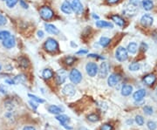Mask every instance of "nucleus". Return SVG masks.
<instances>
[{"mask_svg":"<svg viewBox=\"0 0 157 130\" xmlns=\"http://www.w3.org/2000/svg\"><path fill=\"white\" fill-rule=\"evenodd\" d=\"M44 48L47 52H55L59 50V44L54 39L49 38V39H46V41L44 44Z\"/></svg>","mask_w":157,"mask_h":130,"instance_id":"1","label":"nucleus"},{"mask_svg":"<svg viewBox=\"0 0 157 130\" xmlns=\"http://www.w3.org/2000/svg\"><path fill=\"white\" fill-rule=\"evenodd\" d=\"M115 58L120 62H124L127 60L128 58V52L127 51V49L122 46L118 47L115 52Z\"/></svg>","mask_w":157,"mask_h":130,"instance_id":"2","label":"nucleus"},{"mask_svg":"<svg viewBox=\"0 0 157 130\" xmlns=\"http://www.w3.org/2000/svg\"><path fill=\"white\" fill-rule=\"evenodd\" d=\"M39 15L45 20H50L51 18H52L54 13H53V11L50 7L43 6L39 10Z\"/></svg>","mask_w":157,"mask_h":130,"instance_id":"3","label":"nucleus"},{"mask_svg":"<svg viewBox=\"0 0 157 130\" xmlns=\"http://www.w3.org/2000/svg\"><path fill=\"white\" fill-rule=\"evenodd\" d=\"M69 79L73 84H79L82 80V74L78 69H72L70 73Z\"/></svg>","mask_w":157,"mask_h":130,"instance_id":"4","label":"nucleus"},{"mask_svg":"<svg viewBox=\"0 0 157 130\" xmlns=\"http://www.w3.org/2000/svg\"><path fill=\"white\" fill-rule=\"evenodd\" d=\"M86 71H87V73L90 77H94V76H96V74L98 73V71H99L98 65L94 62H89L86 66Z\"/></svg>","mask_w":157,"mask_h":130,"instance_id":"5","label":"nucleus"},{"mask_svg":"<svg viewBox=\"0 0 157 130\" xmlns=\"http://www.w3.org/2000/svg\"><path fill=\"white\" fill-rule=\"evenodd\" d=\"M66 78H67V73L66 70L60 69L57 71L55 79H56V82L58 85H61V84L65 83V81L66 80Z\"/></svg>","mask_w":157,"mask_h":130,"instance_id":"6","label":"nucleus"},{"mask_svg":"<svg viewBox=\"0 0 157 130\" xmlns=\"http://www.w3.org/2000/svg\"><path fill=\"white\" fill-rule=\"evenodd\" d=\"M71 5H72V11H74L77 15L82 14L84 8H83V5L80 0H72Z\"/></svg>","mask_w":157,"mask_h":130,"instance_id":"7","label":"nucleus"},{"mask_svg":"<svg viewBox=\"0 0 157 130\" xmlns=\"http://www.w3.org/2000/svg\"><path fill=\"white\" fill-rule=\"evenodd\" d=\"M121 79H122V77H121L120 74H117V73H113V74H111V75L108 77V79H107L108 86L111 87L117 86V84L120 83Z\"/></svg>","mask_w":157,"mask_h":130,"instance_id":"8","label":"nucleus"},{"mask_svg":"<svg viewBox=\"0 0 157 130\" xmlns=\"http://www.w3.org/2000/svg\"><path fill=\"white\" fill-rule=\"evenodd\" d=\"M109 68H110V67H109L108 63H106V62L101 63V65H100V69L98 71L99 76L102 79L106 78V77L107 76L108 73H109Z\"/></svg>","mask_w":157,"mask_h":130,"instance_id":"9","label":"nucleus"},{"mask_svg":"<svg viewBox=\"0 0 157 130\" xmlns=\"http://www.w3.org/2000/svg\"><path fill=\"white\" fill-rule=\"evenodd\" d=\"M56 119L59 121V122H60L61 125L65 128H66V129H69V130H72V127H69V126H67V123L70 122V118L68 116H66V115H64V114H62V115H58V116H56Z\"/></svg>","mask_w":157,"mask_h":130,"instance_id":"10","label":"nucleus"},{"mask_svg":"<svg viewBox=\"0 0 157 130\" xmlns=\"http://www.w3.org/2000/svg\"><path fill=\"white\" fill-rule=\"evenodd\" d=\"M153 22H154V18L151 15L149 14H145L143 15L141 18H140V23L143 26H146V27H149L153 25Z\"/></svg>","mask_w":157,"mask_h":130,"instance_id":"11","label":"nucleus"},{"mask_svg":"<svg viewBox=\"0 0 157 130\" xmlns=\"http://www.w3.org/2000/svg\"><path fill=\"white\" fill-rule=\"evenodd\" d=\"M16 45V39H15V37L11 35L8 39L3 40V45L6 48V49H11L12 47H14Z\"/></svg>","mask_w":157,"mask_h":130,"instance_id":"12","label":"nucleus"},{"mask_svg":"<svg viewBox=\"0 0 157 130\" xmlns=\"http://www.w3.org/2000/svg\"><path fill=\"white\" fill-rule=\"evenodd\" d=\"M62 92H63V94L65 95L73 96L75 94V93H76V90H75V88H74V87L72 85L68 84V85H66V86H65V87H63Z\"/></svg>","mask_w":157,"mask_h":130,"instance_id":"13","label":"nucleus"},{"mask_svg":"<svg viewBox=\"0 0 157 130\" xmlns=\"http://www.w3.org/2000/svg\"><path fill=\"white\" fill-rule=\"evenodd\" d=\"M155 81H156V77H155V75L153 74V73H149V74L146 75V76L143 78V82H144L146 85H148V86H152V85H154V84L155 83Z\"/></svg>","mask_w":157,"mask_h":130,"instance_id":"14","label":"nucleus"},{"mask_svg":"<svg viewBox=\"0 0 157 130\" xmlns=\"http://www.w3.org/2000/svg\"><path fill=\"white\" fill-rule=\"evenodd\" d=\"M61 11L65 14H71L72 12V5L68 1H65L64 3H62L60 6Z\"/></svg>","mask_w":157,"mask_h":130,"instance_id":"15","label":"nucleus"},{"mask_svg":"<svg viewBox=\"0 0 157 130\" xmlns=\"http://www.w3.org/2000/svg\"><path fill=\"white\" fill-rule=\"evenodd\" d=\"M95 25L98 28H108V29L113 28V25L111 22L105 21V20H97Z\"/></svg>","mask_w":157,"mask_h":130,"instance_id":"16","label":"nucleus"},{"mask_svg":"<svg viewBox=\"0 0 157 130\" xmlns=\"http://www.w3.org/2000/svg\"><path fill=\"white\" fill-rule=\"evenodd\" d=\"M45 30L48 33L52 35H59L60 33V30L54 26V25H52V24H45Z\"/></svg>","mask_w":157,"mask_h":130,"instance_id":"17","label":"nucleus"},{"mask_svg":"<svg viewBox=\"0 0 157 130\" xmlns=\"http://www.w3.org/2000/svg\"><path fill=\"white\" fill-rule=\"evenodd\" d=\"M145 96H146V90L145 89H140L134 94V99L135 101H142Z\"/></svg>","mask_w":157,"mask_h":130,"instance_id":"18","label":"nucleus"},{"mask_svg":"<svg viewBox=\"0 0 157 130\" xmlns=\"http://www.w3.org/2000/svg\"><path fill=\"white\" fill-rule=\"evenodd\" d=\"M111 19L113 20L117 26H120V27H123V26H125V20L121 16H119V15H113L111 17Z\"/></svg>","mask_w":157,"mask_h":130,"instance_id":"19","label":"nucleus"},{"mask_svg":"<svg viewBox=\"0 0 157 130\" xmlns=\"http://www.w3.org/2000/svg\"><path fill=\"white\" fill-rule=\"evenodd\" d=\"M133 93V87L130 85H124L122 88V94L123 96H129Z\"/></svg>","mask_w":157,"mask_h":130,"instance_id":"20","label":"nucleus"},{"mask_svg":"<svg viewBox=\"0 0 157 130\" xmlns=\"http://www.w3.org/2000/svg\"><path fill=\"white\" fill-rule=\"evenodd\" d=\"M48 111L51 113L53 114H60L63 112V109L60 108V107L56 106V105H51L48 107Z\"/></svg>","mask_w":157,"mask_h":130,"instance_id":"21","label":"nucleus"},{"mask_svg":"<svg viewBox=\"0 0 157 130\" xmlns=\"http://www.w3.org/2000/svg\"><path fill=\"white\" fill-rule=\"evenodd\" d=\"M138 50V45L135 42H131L130 44H128V48H127V51L128 53L130 54H135L137 52Z\"/></svg>","mask_w":157,"mask_h":130,"instance_id":"22","label":"nucleus"},{"mask_svg":"<svg viewBox=\"0 0 157 130\" xmlns=\"http://www.w3.org/2000/svg\"><path fill=\"white\" fill-rule=\"evenodd\" d=\"M141 5H142L143 9L146 10V11H150V10H152L153 6H154V3H153L152 0H142Z\"/></svg>","mask_w":157,"mask_h":130,"instance_id":"23","label":"nucleus"},{"mask_svg":"<svg viewBox=\"0 0 157 130\" xmlns=\"http://www.w3.org/2000/svg\"><path fill=\"white\" fill-rule=\"evenodd\" d=\"M135 7L136 6H134V5H131V6H128L127 9L124 11V13H126L128 16H134L136 13V8Z\"/></svg>","mask_w":157,"mask_h":130,"instance_id":"24","label":"nucleus"},{"mask_svg":"<svg viewBox=\"0 0 157 130\" xmlns=\"http://www.w3.org/2000/svg\"><path fill=\"white\" fill-rule=\"evenodd\" d=\"M42 76L45 79H50L53 76V72L51 69H49V68H45V69L43 70Z\"/></svg>","mask_w":157,"mask_h":130,"instance_id":"25","label":"nucleus"},{"mask_svg":"<svg viewBox=\"0 0 157 130\" xmlns=\"http://www.w3.org/2000/svg\"><path fill=\"white\" fill-rule=\"evenodd\" d=\"M111 42V39L107 37H101L100 39V45L102 46V47H106L108 46V45Z\"/></svg>","mask_w":157,"mask_h":130,"instance_id":"26","label":"nucleus"},{"mask_svg":"<svg viewBox=\"0 0 157 130\" xmlns=\"http://www.w3.org/2000/svg\"><path fill=\"white\" fill-rule=\"evenodd\" d=\"M128 68H129L130 71L135 72V71L140 70V63H138V62H133V63H131L130 65H129Z\"/></svg>","mask_w":157,"mask_h":130,"instance_id":"27","label":"nucleus"},{"mask_svg":"<svg viewBox=\"0 0 157 130\" xmlns=\"http://www.w3.org/2000/svg\"><path fill=\"white\" fill-rule=\"evenodd\" d=\"M87 120L92 122H96L100 120V117H99V115L96 114V113H91V114H89V115L87 116Z\"/></svg>","mask_w":157,"mask_h":130,"instance_id":"28","label":"nucleus"},{"mask_svg":"<svg viewBox=\"0 0 157 130\" xmlns=\"http://www.w3.org/2000/svg\"><path fill=\"white\" fill-rule=\"evenodd\" d=\"M18 62H19V66H20L22 68H26V67H28V66H29L28 60H26V58H20Z\"/></svg>","mask_w":157,"mask_h":130,"instance_id":"29","label":"nucleus"},{"mask_svg":"<svg viewBox=\"0 0 157 130\" xmlns=\"http://www.w3.org/2000/svg\"><path fill=\"white\" fill-rule=\"evenodd\" d=\"M13 80H14V83H15V84L23 83V82H25V80H26V77H25L23 74H21V75H17V76H16L15 78L13 79Z\"/></svg>","mask_w":157,"mask_h":130,"instance_id":"30","label":"nucleus"},{"mask_svg":"<svg viewBox=\"0 0 157 130\" xmlns=\"http://www.w3.org/2000/svg\"><path fill=\"white\" fill-rule=\"evenodd\" d=\"M11 36V33L8 31H1L0 32V40H5L6 39H8Z\"/></svg>","mask_w":157,"mask_h":130,"instance_id":"31","label":"nucleus"},{"mask_svg":"<svg viewBox=\"0 0 157 130\" xmlns=\"http://www.w3.org/2000/svg\"><path fill=\"white\" fill-rule=\"evenodd\" d=\"M28 96L33 101L35 102H37V103H44L45 102V101H44L43 99H41V98H38V97H37L36 95H33V94H29Z\"/></svg>","mask_w":157,"mask_h":130,"instance_id":"32","label":"nucleus"},{"mask_svg":"<svg viewBox=\"0 0 157 130\" xmlns=\"http://www.w3.org/2000/svg\"><path fill=\"white\" fill-rule=\"evenodd\" d=\"M74 61H75V58L72 57V56H68V57H66V58L65 59V63H66L67 66L72 65V64L74 63Z\"/></svg>","mask_w":157,"mask_h":130,"instance_id":"33","label":"nucleus"},{"mask_svg":"<svg viewBox=\"0 0 157 130\" xmlns=\"http://www.w3.org/2000/svg\"><path fill=\"white\" fill-rule=\"evenodd\" d=\"M18 2V0H5V3H6V5L8 6L9 8H12L14 7L17 3Z\"/></svg>","mask_w":157,"mask_h":130,"instance_id":"34","label":"nucleus"},{"mask_svg":"<svg viewBox=\"0 0 157 130\" xmlns=\"http://www.w3.org/2000/svg\"><path fill=\"white\" fill-rule=\"evenodd\" d=\"M100 130H113V126L109 123H105L102 126H100Z\"/></svg>","mask_w":157,"mask_h":130,"instance_id":"35","label":"nucleus"},{"mask_svg":"<svg viewBox=\"0 0 157 130\" xmlns=\"http://www.w3.org/2000/svg\"><path fill=\"white\" fill-rule=\"evenodd\" d=\"M143 111H144V113H146V114H148V115H151L152 113H153V107H150V106H146V107H144V108H143Z\"/></svg>","mask_w":157,"mask_h":130,"instance_id":"36","label":"nucleus"},{"mask_svg":"<svg viewBox=\"0 0 157 130\" xmlns=\"http://www.w3.org/2000/svg\"><path fill=\"white\" fill-rule=\"evenodd\" d=\"M135 122H136V123H137L139 126H142V125L144 124V119H143L142 116L137 115V116L135 117Z\"/></svg>","mask_w":157,"mask_h":130,"instance_id":"37","label":"nucleus"},{"mask_svg":"<svg viewBox=\"0 0 157 130\" xmlns=\"http://www.w3.org/2000/svg\"><path fill=\"white\" fill-rule=\"evenodd\" d=\"M148 128L150 130L156 129V123L154 122H148Z\"/></svg>","mask_w":157,"mask_h":130,"instance_id":"38","label":"nucleus"},{"mask_svg":"<svg viewBox=\"0 0 157 130\" xmlns=\"http://www.w3.org/2000/svg\"><path fill=\"white\" fill-rule=\"evenodd\" d=\"M7 23V19L4 15L0 14V26H5Z\"/></svg>","mask_w":157,"mask_h":130,"instance_id":"39","label":"nucleus"},{"mask_svg":"<svg viewBox=\"0 0 157 130\" xmlns=\"http://www.w3.org/2000/svg\"><path fill=\"white\" fill-rule=\"evenodd\" d=\"M87 57H90V58H95V59H100V60H105V57L103 56H100L98 54H94V53H90L88 54Z\"/></svg>","mask_w":157,"mask_h":130,"instance_id":"40","label":"nucleus"},{"mask_svg":"<svg viewBox=\"0 0 157 130\" xmlns=\"http://www.w3.org/2000/svg\"><path fill=\"white\" fill-rule=\"evenodd\" d=\"M148 45L146 43H144V42H142V43L140 44V49L141 50V51H143V52H146L147 50H148Z\"/></svg>","mask_w":157,"mask_h":130,"instance_id":"41","label":"nucleus"},{"mask_svg":"<svg viewBox=\"0 0 157 130\" xmlns=\"http://www.w3.org/2000/svg\"><path fill=\"white\" fill-rule=\"evenodd\" d=\"M7 93V89L4 85H0V94H5Z\"/></svg>","mask_w":157,"mask_h":130,"instance_id":"42","label":"nucleus"},{"mask_svg":"<svg viewBox=\"0 0 157 130\" xmlns=\"http://www.w3.org/2000/svg\"><path fill=\"white\" fill-rule=\"evenodd\" d=\"M19 4H20L21 7H23L24 9L28 8V5L26 4V2H25L24 0H19Z\"/></svg>","mask_w":157,"mask_h":130,"instance_id":"43","label":"nucleus"},{"mask_svg":"<svg viewBox=\"0 0 157 130\" xmlns=\"http://www.w3.org/2000/svg\"><path fill=\"white\" fill-rule=\"evenodd\" d=\"M129 2H130V4L132 5H134V6H137V5H139L140 0H130Z\"/></svg>","mask_w":157,"mask_h":130,"instance_id":"44","label":"nucleus"},{"mask_svg":"<svg viewBox=\"0 0 157 130\" xmlns=\"http://www.w3.org/2000/svg\"><path fill=\"white\" fill-rule=\"evenodd\" d=\"M87 52H88V51L87 50H86V49H84V50H79V51H78V52H76V54L77 55H83V54H87Z\"/></svg>","mask_w":157,"mask_h":130,"instance_id":"45","label":"nucleus"},{"mask_svg":"<svg viewBox=\"0 0 157 130\" xmlns=\"http://www.w3.org/2000/svg\"><path fill=\"white\" fill-rule=\"evenodd\" d=\"M5 83H7L9 85H15L14 80L11 79H5Z\"/></svg>","mask_w":157,"mask_h":130,"instance_id":"46","label":"nucleus"},{"mask_svg":"<svg viewBox=\"0 0 157 130\" xmlns=\"http://www.w3.org/2000/svg\"><path fill=\"white\" fill-rule=\"evenodd\" d=\"M37 34H38V39H42L44 38V36H45L43 31H38Z\"/></svg>","mask_w":157,"mask_h":130,"instance_id":"47","label":"nucleus"},{"mask_svg":"<svg viewBox=\"0 0 157 130\" xmlns=\"http://www.w3.org/2000/svg\"><path fill=\"white\" fill-rule=\"evenodd\" d=\"M23 130H35V128L33 127H32V126H26V127H25L23 128Z\"/></svg>","mask_w":157,"mask_h":130,"instance_id":"48","label":"nucleus"},{"mask_svg":"<svg viewBox=\"0 0 157 130\" xmlns=\"http://www.w3.org/2000/svg\"><path fill=\"white\" fill-rule=\"evenodd\" d=\"M107 1V3L108 4H111V5H113V4H116L117 2H119L120 0H106Z\"/></svg>","mask_w":157,"mask_h":130,"instance_id":"49","label":"nucleus"},{"mask_svg":"<svg viewBox=\"0 0 157 130\" xmlns=\"http://www.w3.org/2000/svg\"><path fill=\"white\" fill-rule=\"evenodd\" d=\"M30 104H31V106H32V107H33V109H34V110H36V109H37V105L35 104L34 102H32V101H30Z\"/></svg>","mask_w":157,"mask_h":130,"instance_id":"50","label":"nucleus"},{"mask_svg":"<svg viewBox=\"0 0 157 130\" xmlns=\"http://www.w3.org/2000/svg\"><path fill=\"white\" fill-rule=\"evenodd\" d=\"M93 17H94V19H99V16L96 15L95 13H93Z\"/></svg>","mask_w":157,"mask_h":130,"instance_id":"51","label":"nucleus"},{"mask_svg":"<svg viewBox=\"0 0 157 130\" xmlns=\"http://www.w3.org/2000/svg\"><path fill=\"white\" fill-rule=\"evenodd\" d=\"M1 69H2V65L0 64V71H1Z\"/></svg>","mask_w":157,"mask_h":130,"instance_id":"52","label":"nucleus"},{"mask_svg":"<svg viewBox=\"0 0 157 130\" xmlns=\"http://www.w3.org/2000/svg\"><path fill=\"white\" fill-rule=\"evenodd\" d=\"M81 130H88V129H87V128H83V129H81Z\"/></svg>","mask_w":157,"mask_h":130,"instance_id":"53","label":"nucleus"},{"mask_svg":"<svg viewBox=\"0 0 157 130\" xmlns=\"http://www.w3.org/2000/svg\"><path fill=\"white\" fill-rule=\"evenodd\" d=\"M156 94H157V88H156Z\"/></svg>","mask_w":157,"mask_h":130,"instance_id":"54","label":"nucleus"}]
</instances>
